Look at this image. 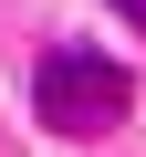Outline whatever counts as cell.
<instances>
[{
	"label": "cell",
	"instance_id": "1",
	"mask_svg": "<svg viewBox=\"0 0 146 157\" xmlns=\"http://www.w3.org/2000/svg\"><path fill=\"white\" fill-rule=\"evenodd\" d=\"M125 105H136V73H125L115 52L63 42V52H42V73H31V115H42L52 136H115Z\"/></svg>",
	"mask_w": 146,
	"mask_h": 157
},
{
	"label": "cell",
	"instance_id": "2",
	"mask_svg": "<svg viewBox=\"0 0 146 157\" xmlns=\"http://www.w3.org/2000/svg\"><path fill=\"white\" fill-rule=\"evenodd\" d=\"M115 11H125V21H136V32H146V0H115Z\"/></svg>",
	"mask_w": 146,
	"mask_h": 157
}]
</instances>
